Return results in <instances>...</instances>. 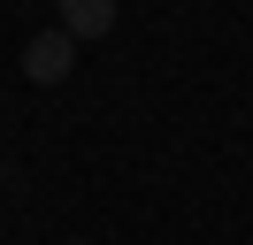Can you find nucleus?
Wrapping results in <instances>:
<instances>
[{
  "label": "nucleus",
  "instance_id": "nucleus-1",
  "mask_svg": "<svg viewBox=\"0 0 253 245\" xmlns=\"http://www.w3.org/2000/svg\"><path fill=\"white\" fill-rule=\"evenodd\" d=\"M69 69H77V39H69L62 23H54V31H39V39L23 46V77H31V84H62Z\"/></svg>",
  "mask_w": 253,
  "mask_h": 245
},
{
  "label": "nucleus",
  "instance_id": "nucleus-2",
  "mask_svg": "<svg viewBox=\"0 0 253 245\" xmlns=\"http://www.w3.org/2000/svg\"><path fill=\"white\" fill-rule=\"evenodd\" d=\"M62 31L69 39H108L115 31V0H62Z\"/></svg>",
  "mask_w": 253,
  "mask_h": 245
},
{
  "label": "nucleus",
  "instance_id": "nucleus-3",
  "mask_svg": "<svg viewBox=\"0 0 253 245\" xmlns=\"http://www.w3.org/2000/svg\"><path fill=\"white\" fill-rule=\"evenodd\" d=\"M62 245H84V238H62Z\"/></svg>",
  "mask_w": 253,
  "mask_h": 245
}]
</instances>
